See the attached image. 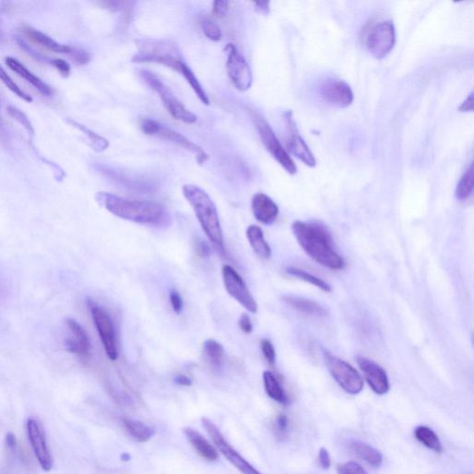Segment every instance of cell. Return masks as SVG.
I'll list each match as a JSON object with an SVG mask.
<instances>
[{
    "label": "cell",
    "instance_id": "6da1fadb",
    "mask_svg": "<svg viewBox=\"0 0 474 474\" xmlns=\"http://www.w3.org/2000/svg\"><path fill=\"white\" fill-rule=\"evenodd\" d=\"M95 200L110 214L135 223L159 227L170 221L167 209L158 202L132 200L107 192L95 194Z\"/></svg>",
    "mask_w": 474,
    "mask_h": 474
},
{
    "label": "cell",
    "instance_id": "7a4b0ae2",
    "mask_svg": "<svg viewBox=\"0 0 474 474\" xmlns=\"http://www.w3.org/2000/svg\"><path fill=\"white\" fill-rule=\"evenodd\" d=\"M292 230L298 244L317 263L331 270L344 269L346 265L344 258L332 247V237L325 226L295 221Z\"/></svg>",
    "mask_w": 474,
    "mask_h": 474
},
{
    "label": "cell",
    "instance_id": "3957f363",
    "mask_svg": "<svg viewBox=\"0 0 474 474\" xmlns=\"http://www.w3.org/2000/svg\"><path fill=\"white\" fill-rule=\"evenodd\" d=\"M184 198L193 208L203 232L208 236L214 247L224 253L223 229L220 218L214 202L204 189L196 184H184L183 186Z\"/></svg>",
    "mask_w": 474,
    "mask_h": 474
},
{
    "label": "cell",
    "instance_id": "277c9868",
    "mask_svg": "<svg viewBox=\"0 0 474 474\" xmlns=\"http://www.w3.org/2000/svg\"><path fill=\"white\" fill-rule=\"evenodd\" d=\"M137 52L132 58V63L162 64L180 73L187 80L193 75V70L184 63L179 48L174 42L162 39H142L137 43Z\"/></svg>",
    "mask_w": 474,
    "mask_h": 474
},
{
    "label": "cell",
    "instance_id": "5b68a950",
    "mask_svg": "<svg viewBox=\"0 0 474 474\" xmlns=\"http://www.w3.org/2000/svg\"><path fill=\"white\" fill-rule=\"evenodd\" d=\"M138 75L147 86L159 95L166 110L174 119L186 125H193L198 121V117L178 100L170 88L158 76L147 70H140Z\"/></svg>",
    "mask_w": 474,
    "mask_h": 474
},
{
    "label": "cell",
    "instance_id": "8992f818",
    "mask_svg": "<svg viewBox=\"0 0 474 474\" xmlns=\"http://www.w3.org/2000/svg\"><path fill=\"white\" fill-rule=\"evenodd\" d=\"M255 125H256L258 135H260V139L263 141L264 147H266L268 152L270 155L276 159V162L285 169L288 174H295L297 172V165L295 164L293 159L289 156V153L286 152L281 142H280L278 137H276L273 128L265 119L263 118L260 114L256 112H252Z\"/></svg>",
    "mask_w": 474,
    "mask_h": 474
},
{
    "label": "cell",
    "instance_id": "52a82bcc",
    "mask_svg": "<svg viewBox=\"0 0 474 474\" xmlns=\"http://www.w3.org/2000/svg\"><path fill=\"white\" fill-rule=\"evenodd\" d=\"M140 126L144 134L171 141V142L178 144V146L193 154L199 165L204 164L209 158L208 154L199 144L193 143L184 135L159 124L158 122L154 121V120L144 119L141 121Z\"/></svg>",
    "mask_w": 474,
    "mask_h": 474
},
{
    "label": "cell",
    "instance_id": "ba28073f",
    "mask_svg": "<svg viewBox=\"0 0 474 474\" xmlns=\"http://www.w3.org/2000/svg\"><path fill=\"white\" fill-rule=\"evenodd\" d=\"M325 362L329 372L335 381L350 395H358L363 389V379L361 374L349 363L331 353L325 352Z\"/></svg>",
    "mask_w": 474,
    "mask_h": 474
},
{
    "label": "cell",
    "instance_id": "9c48e42d",
    "mask_svg": "<svg viewBox=\"0 0 474 474\" xmlns=\"http://www.w3.org/2000/svg\"><path fill=\"white\" fill-rule=\"evenodd\" d=\"M88 305L107 356L109 357L110 361H116L119 357V351L118 346H117L115 328H114L112 318L102 307L93 301L88 300Z\"/></svg>",
    "mask_w": 474,
    "mask_h": 474
},
{
    "label": "cell",
    "instance_id": "30bf717a",
    "mask_svg": "<svg viewBox=\"0 0 474 474\" xmlns=\"http://www.w3.org/2000/svg\"><path fill=\"white\" fill-rule=\"evenodd\" d=\"M202 426L205 428L206 431L211 436L212 441L215 446H217L218 451L223 455L224 458H227L233 466H235L240 473L243 474H261L256 470V468L252 466L247 460H245L241 455L233 448L232 446L224 438L223 433L218 430V428L215 426L211 420L208 418H202Z\"/></svg>",
    "mask_w": 474,
    "mask_h": 474
},
{
    "label": "cell",
    "instance_id": "8fae6325",
    "mask_svg": "<svg viewBox=\"0 0 474 474\" xmlns=\"http://www.w3.org/2000/svg\"><path fill=\"white\" fill-rule=\"evenodd\" d=\"M224 51L227 54L226 70L231 81L237 90L248 91L251 88L253 76L247 60L231 43L224 48Z\"/></svg>",
    "mask_w": 474,
    "mask_h": 474
},
{
    "label": "cell",
    "instance_id": "7c38bea8",
    "mask_svg": "<svg viewBox=\"0 0 474 474\" xmlns=\"http://www.w3.org/2000/svg\"><path fill=\"white\" fill-rule=\"evenodd\" d=\"M395 44L396 29L391 21H381L372 27L366 39L368 51L377 60L389 54Z\"/></svg>",
    "mask_w": 474,
    "mask_h": 474
},
{
    "label": "cell",
    "instance_id": "4fadbf2b",
    "mask_svg": "<svg viewBox=\"0 0 474 474\" xmlns=\"http://www.w3.org/2000/svg\"><path fill=\"white\" fill-rule=\"evenodd\" d=\"M223 279L228 294L237 302L242 305L248 312L253 314L257 313L258 304L256 300L249 291L244 280L232 266H223Z\"/></svg>",
    "mask_w": 474,
    "mask_h": 474
},
{
    "label": "cell",
    "instance_id": "5bb4252c",
    "mask_svg": "<svg viewBox=\"0 0 474 474\" xmlns=\"http://www.w3.org/2000/svg\"><path fill=\"white\" fill-rule=\"evenodd\" d=\"M285 121V142L286 149L289 152L293 154L295 157L300 159L305 164L310 166V167H315L316 159L314 158L313 154L310 152L309 147L303 138L300 137L298 133L297 125L294 121L293 116L291 112H288L284 114Z\"/></svg>",
    "mask_w": 474,
    "mask_h": 474
},
{
    "label": "cell",
    "instance_id": "9a60e30c",
    "mask_svg": "<svg viewBox=\"0 0 474 474\" xmlns=\"http://www.w3.org/2000/svg\"><path fill=\"white\" fill-rule=\"evenodd\" d=\"M320 98L326 104L335 107H347L353 102L352 89L343 80L328 77L318 88Z\"/></svg>",
    "mask_w": 474,
    "mask_h": 474
},
{
    "label": "cell",
    "instance_id": "2e32d148",
    "mask_svg": "<svg viewBox=\"0 0 474 474\" xmlns=\"http://www.w3.org/2000/svg\"><path fill=\"white\" fill-rule=\"evenodd\" d=\"M27 436L40 466L45 472L53 468V458L49 451L47 437L41 423L36 418H29L26 423Z\"/></svg>",
    "mask_w": 474,
    "mask_h": 474
},
{
    "label": "cell",
    "instance_id": "e0dca14e",
    "mask_svg": "<svg viewBox=\"0 0 474 474\" xmlns=\"http://www.w3.org/2000/svg\"><path fill=\"white\" fill-rule=\"evenodd\" d=\"M357 362L364 374L369 386L375 394L384 395V394L389 393L390 389L389 377H387L386 371L380 365L364 357H359Z\"/></svg>",
    "mask_w": 474,
    "mask_h": 474
},
{
    "label": "cell",
    "instance_id": "ac0fdd59",
    "mask_svg": "<svg viewBox=\"0 0 474 474\" xmlns=\"http://www.w3.org/2000/svg\"><path fill=\"white\" fill-rule=\"evenodd\" d=\"M251 207L256 220L265 226H270L275 223L279 214L278 206L269 196L263 193L254 195Z\"/></svg>",
    "mask_w": 474,
    "mask_h": 474
},
{
    "label": "cell",
    "instance_id": "d6986e66",
    "mask_svg": "<svg viewBox=\"0 0 474 474\" xmlns=\"http://www.w3.org/2000/svg\"><path fill=\"white\" fill-rule=\"evenodd\" d=\"M66 325L70 332V337L65 342L66 349L79 356L88 355L91 346L85 329L73 319H67Z\"/></svg>",
    "mask_w": 474,
    "mask_h": 474
},
{
    "label": "cell",
    "instance_id": "ffe728a7",
    "mask_svg": "<svg viewBox=\"0 0 474 474\" xmlns=\"http://www.w3.org/2000/svg\"><path fill=\"white\" fill-rule=\"evenodd\" d=\"M21 33L30 42L39 46L42 48L55 53L69 55L72 51V47L60 44L51 36L42 33L41 31L32 28V27L24 26L21 28Z\"/></svg>",
    "mask_w": 474,
    "mask_h": 474
},
{
    "label": "cell",
    "instance_id": "44dd1931",
    "mask_svg": "<svg viewBox=\"0 0 474 474\" xmlns=\"http://www.w3.org/2000/svg\"><path fill=\"white\" fill-rule=\"evenodd\" d=\"M5 63L11 70H14V72L17 73V75L21 77V78H23L26 81L28 82L30 85L33 86V88L38 89L42 95H46V97H51V95H53V90H52L51 86L46 84L44 81H42L38 76L33 75V73L27 69L23 63H20L17 58L7 57L5 58Z\"/></svg>",
    "mask_w": 474,
    "mask_h": 474
},
{
    "label": "cell",
    "instance_id": "7402d4cb",
    "mask_svg": "<svg viewBox=\"0 0 474 474\" xmlns=\"http://www.w3.org/2000/svg\"><path fill=\"white\" fill-rule=\"evenodd\" d=\"M184 433L186 438L189 439L191 446H193L200 457L208 461L218 460V453L217 449L201 433L191 429V428H186L184 430Z\"/></svg>",
    "mask_w": 474,
    "mask_h": 474
},
{
    "label": "cell",
    "instance_id": "603a6c76",
    "mask_svg": "<svg viewBox=\"0 0 474 474\" xmlns=\"http://www.w3.org/2000/svg\"><path fill=\"white\" fill-rule=\"evenodd\" d=\"M350 451L357 457L374 468L381 467L383 463V454L367 443L353 440L349 444Z\"/></svg>",
    "mask_w": 474,
    "mask_h": 474
},
{
    "label": "cell",
    "instance_id": "cb8c5ba5",
    "mask_svg": "<svg viewBox=\"0 0 474 474\" xmlns=\"http://www.w3.org/2000/svg\"><path fill=\"white\" fill-rule=\"evenodd\" d=\"M283 301L290 306L292 309L297 310L306 315L314 317H326L327 316V310L321 305L315 302V301L306 300V298L294 297V295H284Z\"/></svg>",
    "mask_w": 474,
    "mask_h": 474
},
{
    "label": "cell",
    "instance_id": "d4e9b609",
    "mask_svg": "<svg viewBox=\"0 0 474 474\" xmlns=\"http://www.w3.org/2000/svg\"><path fill=\"white\" fill-rule=\"evenodd\" d=\"M247 237L249 245L251 246L252 249L258 257L268 260L272 256V248L264 238L263 231L260 226H253V224L248 226Z\"/></svg>",
    "mask_w": 474,
    "mask_h": 474
},
{
    "label": "cell",
    "instance_id": "484cf974",
    "mask_svg": "<svg viewBox=\"0 0 474 474\" xmlns=\"http://www.w3.org/2000/svg\"><path fill=\"white\" fill-rule=\"evenodd\" d=\"M264 389H265L267 395L275 401L281 403V404H288V399L284 389L280 384L278 379L272 372L266 371L263 372Z\"/></svg>",
    "mask_w": 474,
    "mask_h": 474
},
{
    "label": "cell",
    "instance_id": "4316f807",
    "mask_svg": "<svg viewBox=\"0 0 474 474\" xmlns=\"http://www.w3.org/2000/svg\"><path fill=\"white\" fill-rule=\"evenodd\" d=\"M122 421L126 431L138 442L149 441L155 435V430L152 427L147 426L142 421L126 418H122Z\"/></svg>",
    "mask_w": 474,
    "mask_h": 474
},
{
    "label": "cell",
    "instance_id": "83f0119b",
    "mask_svg": "<svg viewBox=\"0 0 474 474\" xmlns=\"http://www.w3.org/2000/svg\"><path fill=\"white\" fill-rule=\"evenodd\" d=\"M414 435L418 441L426 446L427 448L436 452V453H441L443 451L441 441H440L438 436L431 428L418 426L415 429Z\"/></svg>",
    "mask_w": 474,
    "mask_h": 474
},
{
    "label": "cell",
    "instance_id": "f1b7e54d",
    "mask_svg": "<svg viewBox=\"0 0 474 474\" xmlns=\"http://www.w3.org/2000/svg\"><path fill=\"white\" fill-rule=\"evenodd\" d=\"M68 122L73 126V127L78 129L79 131H81L82 133L88 137L89 143H90L91 147H93V149L95 150V152H103L107 149V147H109L110 143L106 138L95 133V132L90 130V129L86 128L85 126L73 121V120H69Z\"/></svg>",
    "mask_w": 474,
    "mask_h": 474
},
{
    "label": "cell",
    "instance_id": "f546056e",
    "mask_svg": "<svg viewBox=\"0 0 474 474\" xmlns=\"http://www.w3.org/2000/svg\"><path fill=\"white\" fill-rule=\"evenodd\" d=\"M286 273H288L289 275L294 276L295 278L307 282V284L316 286V288L321 289V290L326 292V293H329V292L332 291L331 286L329 285L327 283L323 281V280L319 278V277L310 275V273L305 272L303 270L298 269V268H288V269H286Z\"/></svg>",
    "mask_w": 474,
    "mask_h": 474
},
{
    "label": "cell",
    "instance_id": "4dcf8cb0",
    "mask_svg": "<svg viewBox=\"0 0 474 474\" xmlns=\"http://www.w3.org/2000/svg\"><path fill=\"white\" fill-rule=\"evenodd\" d=\"M473 191V164L470 163V167L465 171L457 189H455V196L458 200H466L472 196Z\"/></svg>",
    "mask_w": 474,
    "mask_h": 474
},
{
    "label": "cell",
    "instance_id": "1f68e13d",
    "mask_svg": "<svg viewBox=\"0 0 474 474\" xmlns=\"http://www.w3.org/2000/svg\"><path fill=\"white\" fill-rule=\"evenodd\" d=\"M204 352L209 361H211V364L218 367L223 363L224 357L223 347L216 340H206L204 343Z\"/></svg>",
    "mask_w": 474,
    "mask_h": 474
},
{
    "label": "cell",
    "instance_id": "d6a6232c",
    "mask_svg": "<svg viewBox=\"0 0 474 474\" xmlns=\"http://www.w3.org/2000/svg\"><path fill=\"white\" fill-rule=\"evenodd\" d=\"M0 81L7 86L12 93L16 95L17 97H19L21 100L26 101V102H33V98H31V95L26 94V92H24L23 89H21L20 86L12 80L11 77L8 75V73L6 72L4 68L1 65H0Z\"/></svg>",
    "mask_w": 474,
    "mask_h": 474
},
{
    "label": "cell",
    "instance_id": "836d02e7",
    "mask_svg": "<svg viewBox=\"0 0 474 474\" xmlns=\"http://www.w3.org/2000/svg\"><path fill=\"white\" fill-rule=\"evenodd\" d=\"M8 113L10 114V116L12 117L15 121L19 122L21 125H23L24 129H26L30 135L35 134L33 125L31 124L30 120L26 113L21 112V110L17 109V107L14 106L8 107Z\"/></svg>",
    "mask_w": 474,
    "mask_h": 474
},
{
    "label": "cell",
    "instance_id": "e575fe53",
    "mask_svg": "<svg viewBox=\"0 0 474 474\" xmlns=\"http://www.w3.org/2000/svg\"><path fill=\"white\" fill-rule=\"evenodd\" d=\"M202 29L204 35L211 41L218 42L223 38V33H221L220 26L214 21H203Z\"/></svg>",
    "mask_w": 474,
    "mask_h": 474
},
{
    "label": "cell",
    "instance_id": "d590c367",
    "mask_svg": "<svg viewBox=\"0 0 474 474\" xmlns=\"http://www.w3.org/2000/svg\"><path fill=\"white\" fill-rule=\"evenodd\" d=\"M73 63L77 65L84 66L91 61V55L88 51L81 48H72V51L69 54Z\"/></svg>",
    "mask_w": 474,
    "mask_h": 474
},
{
    "label": "cell",
    "instance_id": "8d00e7d4",
    "mask_svg": "<svg viewBox=\"0 0 474 474\" xmlns=\"http://www.w3.org/2000/svg\"><path fill=\"white\" fill-rule=\"evenodd\" d=\"M260 349L263 351L264 357H265L266 361L270 363V365H273L275 363L276 354L275 347H273L272 342L269 339H263L260 341Z\"/></svg>",
    "mask_w": 474,
    "mask_h": 474
},
{
    "label": "cell",
    "instance_id": "74e56055",
    "mask_svg": "<svg viewBox=\"0 0 474 474\" xmlns=\"http://www.w3.org/2000/svg\"><path fill=\"white\" fill-rule=\"evenodd\" d=\"M338 474H367L361 465L350 461L344 464L339 465L337 468Z\"/></svg>",
    "mask_w": 474,
    "mask_h": 474
},
{
    "label": "cell",
    "instance_id": "f35d334b",
    "mask_svg": "<svg viewBox=\"0 0 474 474\" xmlns=\"http://www.w3.org/2000/svg\"><path fill=\"white\" fill-rule=\"evenodd\" d=\"M229 1H226V0H216L214 2L212 14L217 18L226 17L228 11H229Z\"/></svg>",
    "mask_w": 474,
    "mask_h": 474
},
{
    "label": "cell",
    "instance_id": "ab89813d",
    "mask_svg": "<svg viewBox=\"0 0 474 474\" xmlns=\"http://www.w3.org/2000/svg\"><path fill=\"white\" fill-rule=\"evenodd\" d=\"M51 65L60 73L61 76L68 77L70 75V63L65 60H63V58H53Z\"/></svg>",
    "mask_w": 474,
    "mask_h": 474
},
{
    "label": "cell",
    "instance_id": "60d3db41",
    "mask_svg": "<svg viewBox=\"0 0 474 474\" xmlns=\"http://www.w3.org/2000/svg\"><path fill=\"white\" fill-rule=\"evenodd\" d=\"M100 4L105 9H107V10L117 12L128 10L131 3L125 1H105L100 2Z\"/></svg>",
    "mask_w": 474,
    "mask_h": 474
},
{
    "label": "cell",
    "instance_id": "b9f144b4",
    "mask_svg": "<svg viewBox=\"0 0 474 474\" xmlns=\"http://www.w3.org/2000/svg\"><path fill=\"white\" fill-rule=\"evenodd\" d=\"M170 302L172 310L177 314H180L184 307V301L181 295L177 291L172 290L170 293Z\"/></svg>",
    "mask_w": 474,
    "mask_h": 474
},
{
    "label": "cell",
    "instance_id": "7bdbcfd3",
    "mask_svg": "<svg viewBox=\"0 0 474 474\" xmlns=\"http://www.w3.org/2000/svg\"><path fill=\"white\" fill-rule=\"evenodd\" d=\"M238 325L245 334H251L253 331V325H252L251 320L247 314H242L239 318Z\"/></svg>",
    "mask_w": 474,
    "mask_h": 474
},
{
    "label": "cell",
    "instance_id": "ee69618b",
    "mask_svg": "<svg viewBox=\"0 0 474 474\" xmlns=\"http://www.w3.org/2000/svg\"><path fill=\"white\" fill-rule=\"evenodd\" d=\"M319 461L322 469L328 470L331 467V457L327 449L322 448L319 451Z\"/></svg>",
    "mask_w": 474,
    "mask_h": 474
},
{
    "label": "cell",
    "instance_id": "f6af8a7d",
    "mask_svg": "<svg viewBox=\"0 0 474 474\" xmlns=\"http://www.w3.org/2000/svg\"><path fill=\"white\" fill-rule=\"evenodd\" d=\"M276 427L280 433H284L288 431V418L285 414H280L276 418Z\"/></svg>",
    "mask_w": 474,
    "mask_h": 474
},
{
    "label": "cell",
    "instance_id": "bcb514c9",
    "mask_svg": "<svg viewBox=\"0 0 474 474\" xmlns=\"http://www.w3.org/2000/svg\"><path fill=\"white\" fill-rule=\"evenodd\" d=\"M461 112H473V93L470 94L467 100L458 107Z\"/></svg>",
    "mask_w": 474,
    "mask_h": 474
},
{
    "label": "cell",
    "instance_id": "7dc6e473",
    "mask_svg": "<svg viewBox=\"0 0 474 474\" xmlns=\"http://www.w3.org/2000/svg\"><path fill=\"white\" fill-rule=\"evenodd\" d=\"M174 381L178 384V386H192L193 381L190 379L189 376L184 374H178L174 377Z\"/></svg>",
    "mask_w": 474,
    "mask_h": 474
},
{
    "label": "cell",
    "instance_id": "c3c4849f",
    "mask_svg": "<svg viewBox=\"0 0 474 474\" xmlns=\"http://www.w3.org/2000/svg\"><path fill=\"white\" fill-rule=\"evenodd\" d=\"M255 9L263 14H268L270 12V2L260 1L255 3Z\"/></svg>",
    "mask_w": 474,
    "mask_h": 474
},
{
    "label": "cell",
    "instance_id": "681fc988",
    "mask_svg": "<svg viewBox=\"0 0 474 474\" xmlns=\"http://www.w3.org/2000/svg\"><path fill=\"white\" fill-rule=\"evenodd\" d=\"M196 251H198L200 257H208L209 254V246L206 243L199 242L198 246H196Z\"/></svg>",
    "mask_w": 474,
    "mask_h": 474
},
{
    "label": "cell",
    "instance_id": "f907efd6",
    "mask_svg": "<svg viewBox=\"0 0 474 474\" xmlns=\"http://www.w3.org/2000/svg\"><path fill=\"white\" fill-rule=\"evenodd\" d=\"M6 444L10 448H15V446H16V438H15L14 433H8L7 436H6Z\"/></svg>",
    "mask_w": 474,
    "mask_h": 474
},
{
    "label": "cell",
    "instance_id": "816d5d0a",
    "mask_svg": "<svg viewBox=\"0 0 474 474\" xmlns=\"http://www.w3.org/2000/svg\"><path fill=\"white\" fill-rule=\"evenodd\" d=\"M131 455H129L128 453H124L122 455V460L124 461H128L130 460Z\"/></svg>",
    "mask_w": 474,
    "mask_h": 474
}]
</instances>
